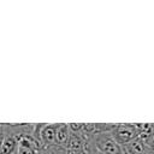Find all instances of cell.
<instances>
[{"label": "cell", "mask_w": 154, "mask_h": 154, "mask_svg": "<svg viewBox=\"0 0 154 154\" xmlns=\"http://www.w3.org/2000/svg\"><path fill=\"white\" fill-rule=\"evenodd\" d=\"M88 140L91 146L101 154H124L123 146L116 141L112 132L97 134Z\"/></svg>", "instance_id": "obj_1"}, {"label": "cell", "mask_w": 154, "mask_h": 154, "mask_svg": "<svg viewBox=\"0 0 154 154\" xmlns=\"http://www.w3.org/2000/svg\"><path fill=\"white\" fill-rule=\"evenodd\" d=\"M112 135L120 146H125L140 136L138 123H117L112 130Z\"/></svg>", "instance_id": "obj_2"}, {"label": "cell", "mask_w": 154, "mask_h": 154, "mask_svg": "<svg viewBox=\"0 0 154 154\" xmlns=\"http://www.w3.org/2000/svg\"><path fill=\"white\" fill-rule=\"evenodd\" d=\"M58 123L54 124H48V123H42L41 130H40V140L43 147L55 144V130H57Z\"/></svg>", "instance_id": "obj_3"}, {"label": "cell", "mask_w": 154, "mask_h": 154, "mask_svg": "<svg viewBox=\"0 0 154 154\" xmlns=\"http://www.w3.org/2000/svg\"><path fill=\"white\" fill-rule=\"evenodd\" d=\"M124 154H148V146L140 138L123 146Z\"/></svg>", "instance_id": "obj_4"}, {"label": "cell", "mask_w": 154, "mask_h": 154, "mask_svg": "<svg viewBox=\"0 0 154 154\" xmlns=\"http://www.w3.org/2000/svg\"><path fill=\"white\" fill-rule=\"evenodd\" d=\"M140 125V136L138 138L142 140L147 146L154 138V123H138Z\"/></svg>", "instance_id": "obj_5"}, {"label": "cell", "mask_w": 154, "mask_h": 154, "mask_svg": "<svg viewBox=\"0 0 154 154\" xmlns=\"http://www.w3.org/2000/svg\"><path fill=\"white\" fill-rule=\"evenodd\" d=\"M69 137H70L69 124H66V123H58L57 130H55V142H57V144L66 147Z\"/></svg>", "instance_id": "obj_6"}, {"label": "cell", "mask_w": 154, "mask_h": 154, "mask_svg": "<svg viewBox=\"0 0 154 154\" xmlns=\"http://www.w3.org/2000/svg\"><path fill=\"white\" fill-rule=\"evenodd\" d=\"M40 154H67V149L64 146H59V144H52V146H47L43 147L40 152Z\"/></svg>", "instance_id": "obj_7"}, {"label": "cell", "mask_w": 154, "mask_h": 154, "mask_svg": "<svg viewBox=\"0 0 154 154\" xmlns=\"http://www.w3.org/2000/svg\"><path fill=\"white\" fill-rule=\"evenodd\" d=\"M84 123H69V130L71 134H82Z\"/></svg>", "instance_id": "obj_8"}, {"label": "cell", "mask_w": 154, "mask_h": 154, "mask_svg": "<svg viewBox=\"0 0 154 154\" xmlns=\"http://www.w3.org/2000/svg\"><path fill=\"white\" fill-rule=\"evenodd\" d=\"M87 147H88V149H89V154H101L100 152H97V150L91 146V143L89 142V140H88V144H87Z\"/></svg>", "instance_id": "obj_9"}, {"label": "cell", "mask_w": 154, "mask_h": 154, "mask_svg": "<svg viewBox=\"0 0 154 154\" xmlns=\"http://www.w3.org/2000/svg\"><path fill=\"white\" fill-rule=\"evenodd\" d=\"M148 154H154V138L148 146Z\"/></svg>", "instance_id": "obj_10"}]
</instances>
